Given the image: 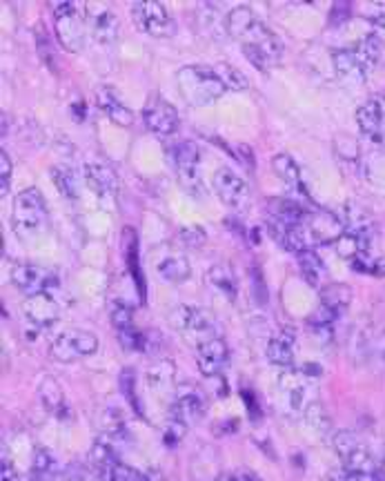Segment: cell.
I'll use <instances>...</instances> for the list:
<instances>
[{"label":"cell","mask_w":385,"mask_h":481,"mask_svg":"<svg viewBox=\"0 0 385 481\" xmlns=\"http://www.w3.org/2000/svg\"><path fill=\"white\" fill-rule=\"evenodd\" d=\"M227 34L241 45L247 61L261 72L281 65L283 43L250 7H234L226 16Z\"/></svg>","instance_id":"cell-1"},{"label":"cell","mask_w":385,"mask_h":481,"mask_svg":"<svg viewBox=\"0 0 385 481\" xmlns=\"http://www.w3.org/2000/svg\"><path fill=\"white\" fill-rule=\"evenodd\" d=\"M176 85L185 103L192 107H203V105L214 103L230 91L218 76V72L208 65H187L178 70Z\"/></svg>","instance_id":"cell-2"},{"label":"cell","mask_w":385,"mask_h":481,"mask_svg":"<svg viewBox=\"0 0 385 481\" xmlns=\"http://www.w3.org/2000/svg\"><path fill=\"white\" fill-rule=\"evenodd\" d=\"M12 228L22 241H31L47 228V205L38 187H27L13 199Z\"/></svg>","instance_id":"cell-3"},{"label":"cell","mask_w":385,"mask_h":481,"mask_svg":"<svg viewBox=\"0 0 385 481\" xmlns=\"http://www.w3.org/2000/svg\"><path fill=\"white\" fill-rule=\"evenodd\" d=\"M169 321L181 332V337L185 341H190L194 348H201L203 343L218 337L217 319L212 317V313L196 308V305H178L169 314Z\"/></svg>","instance_id":"cell-4"},{"label":"cell","mask_w":385,"mask_h":481,"mask_svg":"<svg viewBox=\"0 0 385 481\" xmlns=\"http://www.w3.org/2000/svg\"><path fill=\"white\" fill-rule=\"evenodd\" d=\"M54 27H56L58 43L67 52H81L85 47V13L74 0H54Z\"/></svg>","instance_id":"cell-5"},{"label":"cell","mask_w":385,"mask_h":481,"mask_svg":"<svg viewBox=\"0 0 385 481\" xmlns=\"http://www.w3.org/2000/svg\"><path fill=\"white\" fill-rule=\"evenodd\" d=\"M301 232H304L305 245L314 250L316 245H329L337 243L346 235V223L337 214L325 212V210H308L301 221Z\"/></svg>","instance_id":"cell-6"},{"label":"cell","mask_w":385,"mask_h":481,"mask_svg":"<svg viewBox=\"0 0 385 481\" xmlns=\"http://www.w3.org/2000/svg\"><path fill=\"white\" fill-rule=\"evenodd\" d=\"M174 169L178 174L181 185L190 192L192 196L201 199L203 196V183H201L199 163H201V148L194 141H181V143L172 145L169 150Z\"/></svg>","instance_id":"cell-7"},{"label":"cell","mask_w":385,"mask_h":481,"mask_svg":"<svg viewBox=\"0 0 385 481\" xmlns=\"http://www.w3.org/2000/svg\"><path fill=\"white\" fill-rule=\"evenodd\" d=\"M96 350H98V337L90 330L81 328L63 330L49 346V355L61 364H72L82 356H91Z\"/></svg>","instance_id":"cell-8"},{"label":"cell","mask_w":385,"mask_h":481,"mask_svg":"<svg viewBox=\"0 0 385 481\" xmlns=\"http://www.w3.org/2000/svg\"><path fill=\"white\" fill-rule=\"evenodd\" d=\"M132 18L152 39H169L176 34V21L165 9V4L156 0H139L132 4Z\"/></svg>","instance_id":"cell-9"},{"label":"cell","mask_w":385,"mask_h":481,"mask_svg":"<svg viewBox=\"0 0 385 481\" xmlns=\"http://www.w3.org/2000/svg\"><path fill=\"white\" fill-rule=\"evenodd\" d=\"M82 13H85V22L96 43L109 45L116 40L118 18L107 3H85Z\"/></svg>","instance_id":"cell-10"},{"label":"cell","mask_w":385,"mask_h":481,"mask_svg":"<svg viewBox=\"0 0 385 481\" xmlns=\"http://www.w3.org/2000/svg\"><path fill=\"white\" fill-rule=\"evenodd\" d=\"M212 187L218 199L232 210H245L250 205V187L247 183L232 172L230 167H218L212 176Z\"/></svg>","instance_id":"cell-11"},{"label":"cell","mask_w":385,"mask_h":481,"mask_svg":"<svg viewBox=\"0 0 385 481\" xmlns=\"http://www.w3.org/2000/svg\"><path fill=\"white\" fill-rule=\"evenodd\" d=\"M278 391L286 397L287 406L292 412H301L304 415L305 408L310 406L312 397V374L308 370H287L278 377Z\"/></svg>","instance_id":"cell-12"},{"label":"cell","mask_w":385,"mask_h":481,"mask_svg":"<svg viewBox=\"0 0 385 481\" xmlns=\"http://www.w3.org/2000/svg\"><path fill=\"white\" fill-rule=\"evenodd\" d=\"M143 121L145 127H148L150 132H154V134L172 136L176 134L181 118H178V112L174 109V105H169L167 100L160 99L158 94H154L150 96L148 103H145Z\"/></svg>","instance_id":"cell-13"},{"label":"cell","mask_w":385,"mask_h":481,"mask_svg":"<svg viewBox=\"0 0 385 481\" xmlns=\"http://www.w3.org/2000/svg\"><path fill=\"white\" fill-rule=\"evenodd\" d=\"M9 279H12L13 286L27 296H36L43 295V292H49V288L54 286V274L49 270L40 268V265L34 263H13L12 272H9Z\"/></svg>","instance_id":"cell-14"},{"label":"cell","mask_w":385,"mask_h":481,"mask_svg":"<svg viewBox=\"0 0 385 481\" xmlns=\"http://www.w3.org/2000/svg\"><path fill=\"white\" fill-rule=\"evenodd\" d=\"M205 412V395L201 392V388H196L194 383H181L174 392V403H172V419L181 421L183 425L190 428L192 424L203 417Z\"/></svg>","instance_id":"cell-15"},{"label":"cell","mask_w":385,"mask_h":481,"mask_svg":"<svg viewBox=\"0 0 385 481\" xmlns=\"http://www.w3.org/2000/svg\"><path fill=\"white\" fill-rule=\"evenodd\" d=\"M356 123L368 141L374 145H385V105L381 99L372 96L356 109Z\"/></svg>","instance_id":"cell-16"},{"label":"cell","mask_w":385,"mask_h":481,"mask_svg":"<svg viewBox=\"0 0 385 481\" xmlns=\"http://www.w3.org/2000/svg\"><path fill=\"white\" fill-rule=\"evenodd\" d=\"M112 325L118 334V341L125 350H143L145 348V339L143 334L136 330L134 325V313L127 304L123 301H114L112 304Z\"/></svg>","instance_id":"cell-17"},{"label":"cell","mask_w":385,"mask_h":481,"mask_svg":"<svg viewBox=\"0 0 385 481\" xmlns=\"http://www.w3.org/2000/svg\"><path fill=\"white\" fill-rule=\"evenodd\" d=\"M22 314L30 321V325L38 330H47L61 319V308H58V304L49 292H43V295L27 296L25 304H22Z\"/></svg>","instance_id":"cell-18"},{"label":"cell","mask_w":385,"mask_h":481,"mask_svg":"<svg viewBox=\"0 0 385 481\" xmlns=\"http://www.w3.org/2000/svg\"><path fill=\"white\" fill-rule=\"evenodd\" d=\"M196 365H199V373L203 377H218V374L226 370L227 361H230V350H227V343L221 337L212 339V341L203 343L201 348H196Z\"/></svg>","instance_id":"cell-19"},{"label":"cell","mask_w":385,"mask_h":481,"mask_svg":"<svg viewBox=\"0 0 385 481\" xmlns=\"http://www.w3.org/2000/svg\"><path fill=\"white\" fill-rule=\"evenodd\" d=\"M346 232H350L352 236L361 241V245L365 250H370V243L374 239V219L365 205H361L359 201H350L346 205Z\"/></svg>","instance_id":"cell-20"},{"label":"cell","mask_w":385,"mask_h":481,"mask_svg":"<svg viewBox=\"0 0 385 481\" xmlns=\"http://www.w3.org/2000/svg\"><path fill=\"white\" fill-rule=\"evenodd\" d=\"M343 468L350 481H381V464L364 446L343 460Z\"/></svg>","instance_id":"cell-21"},{"label":"cell","mask_w":385,"mask_h":481,"mask_svg":"<svg viewBox=\"0 0 385 481\" xmlns=\"http://www.w3.org/2000/svg\"><path fill=\"white\" fill-rule=\"evenodd\" d=\"M96 103H98V107L103 109L105 116H107L112 123H116L118 127L134 125V112L123 103V99L116 94L114 87L107 85L98 87V90H96Z\"/></svg>","instance_id":"cell-22"},{"label":"cell","mask_w":385,"mask_h":481,"mask_svg":"<svg viewBox=\"0 0 385 481\" xmlns=\"http://www.w3.org/2000/svg\"><path fill=\"white\" fill-rule=\"evenodd\" d=\"M85 183L100 199H114L118 194V174L105 163L85 165Z\"/></svg>","instance_id":"cell-23"},{"label":"cell","mask_w":385,"mask_h":481,"mask_svg":"<svg viewBox=\"0 0 385 481\" xmlns=\"http://www.w3.org/2000/svg\"><path fill=\"white\" fill-rule=\"evenodd\" d=\"M272 169L274 174L281 178L283 185L295 194L296 201L308 199V190H305L304 178H301V169L290 154H277V157L272 159Z\"/></svg>","instance_id":"cell-24"},{"label":"cell","mask_w":385,"mask_h":481,"mask_svg":"<svg viewBox=\"0 0 385 481\" xmlns=\"http://www.w3.org/2000/svg\"><path fill=\"white\" fill-rule=\"evenodd\" d=\"M296 356V339L290 328H283L270 339L268 343V359L270 364L278 365V368H292Z\"/></svg>","instance_id":"cell-25"},{"label":"cell","mask_w":385,"mask_h":481,"mask_svg":"<svg viewBox=\"0 0 385 481\" xmlns=\"http://www.w3.org/2000/svg\"><path fill=\"white\" fill-rule=\"evenodd\" d=\"M118 452L114 451L109 443H105L103 439H98V442L91 446V452H90V464H91V470L96 473V477H98L100 481H109L114 475V468H116L118 464Z\"/></svg>","instance_id":"cell-26"},{"label":"cell","mask_w":385,"mask_h":481,"mask_svg":"<svg viewBox=\"0 0 385 481\" xmlns=\"http://www.w3.org/2000/svg\"><path fill=\"white\" fill-rule=\"evenodd\" d=\"M38 395H40V401H43V406L47 408V412H52L54 417L63 419V417L70 415V408H67V401H65V392H63V388L58 386L56 379L45 377L38 386Z\"/></svg>","instance_id":"cell-27"},{"label":"cell","mask_w":385,"mask_h":481,"mask_svg":"<svg viewBox=\"0 0 385 481\" xmlns=\"http://www.w3.org/2000/svg\"><path fill=\"white\" fill-rule=\"evenodd\" d=\"M352 304V290L343 283H329V286L321 288V305L341 317Z\"/></svg>","instance_id":"cell-28"},{"label":"cell","mask_w":385,"mask_h":481,"mask_svg":"<svg viewBox=\"0 0 385 481\" xmlns=\"http://www.w3.org/2000/svg\"><path fill=\"white\" fill-rule=\"evenodd\" d=\"M58 477H61V468H58V461L54 460L52 452L45 448H36L27 481H58Z\"/></svg>","instance_id":"cell-29"},{"label":"cell","mask_w":385,"mask_h":481,"mask_svg":"<svg viewBox=\"0 0 385 481\" xmlns=\"http://www.w3.org/2000/svg\"><path fill=\"white\" fill-rule=\"evenodd\" d=\"M156 272L167 283H183L190 277V261L183 254H165L156 263Z\"/></svg>","instance_id":"cell-30"},{"label":"cell","mask_w":385,"mask_h":481,"mask_svg":"<svg viewBox=\"0 0 385 481\" xmlns=\"http://www.w3.org/2000/svg\"><path fill=\"white\" fill-rule=\"evenodd\" d=\"M332 63H334V70H337V74L341 76V79L352 81V82H364L365 79H368V74L364 72V67H361L359 61H356L352 47L334 52Z\"/></svg>","instance_id":"cell-31"},{"label":"cell","mask_w":385,"mask_h":481,"mask_svg":"<svg viewBox=\"0 0 385 481\" xmlns=\"http://www.w3.org/2000/svg\"><path fill=\"white\" fill-rule=\"evenodd\" d=\"M296 261H299L301 274H304L305 281L310 283L312 288H321L325 279V265L321 261V256L316 254L314 250H304L296 254Z\"/></svg>","instance_id":"cell-32"},{"label":"cell","mask_w":385,"mask_h":481,"mask_svg":"<svg viewBox=\"0 0 385 481\" xmlns=\"http://www.w3.org/2000/svg\"><path fill=\"white\" fill-rule=\"evenodd\" d=\"M352 52H355L356 61L364 67L365 74H370L372 67L379 63V58H381V40H379L377 36H365V39H361L359 43L352 47Z\"/></svg>","instance_id":"cell-33"},{"label":"cell","mask_w":385,"mask_h":481,"mask_svg":"<svg viewBox=\"0 0 385 481\" xmlns=\"http://www.w3.org/2000/svg\"><path fill=\"white\" fill-rule=\"evenodd\" d=\"M208 281L212 283V288H217L221 295H226L227 299L236 296V277L227 265H212L208 272Z\"/></svg>","instance_id":"cell-34"},{"label":"cell","mask_w":385,"mask_h":481,"mask_svg":"<svg viewBox=\"0 0 385 481\" xmlns=\"http://www.w3.org/2000/svg\"><path fill=\"white\" fill-rule=\"evenodd\" d=\"M364 174L374 185L385 187V145H379V150L365 154Z\"/></svg>","instance_id":"cell-35"},{"label":"cell","mask_w":385,"mask_h":481,"mask_svg":"<svg viewBox=\"0 0 385 481\" xmlns=\"http://www.w3.org/2000/svg\"><path fill=\"white\" fill-rule=\"evenodd\" d=\"M304 417L305 424H308L316 434H328L329 428H332V419H329V415L325 412L323 403L321 401H312L310 406L305 408Z\"/></svg>","instance_id":"cell-36"},{"label":"cell","mask_w":385,"mask_h":481,"mask_svg":"<svg viewBox=\"0 0 385 481\" xmlns=\"http://www.w3.org/2000/svg\"><path fill=\"white\" fill-rule=\"evenodd\" d=\"M174 379V364L172 361H154L148 368V386L154 391H165Z\"/></svg>","instance_id":"cell-37"},{"label":"cell","mask_w":385,"mask_h":481,"mask_svg":"<svg viewBox=\"0 0 385 481\" xmlns=\"http://www.w3.org/2000/svg\"><path fill=\"white\" fill-rule=\"evenodd\" d=\"M52 178H54V185L58 187V192H61L63 196H67V199H72V201L76 199L78 196V176L74 174V169L54 167Z\"/></svg>","instance_id":"cell-38"},{"label":"cell","mask_w":385,"mask_h":481,"mask_svg":"<svg viewBox=\"0 0 385 481\" xmlns=\"http://www.w3.org/2000/svg\"><path fill=\"white\" fill-rule=\"evenodd\" d=\"M352 268L361 274H377V277H385V263L370 250L361 252V254L352 261Z\"/></svg>","instance_id":"cell-39"},{"label":"cell","mask_w":385,"mask_h":481,"mask_svg":"<svg viewBox=\"0 0 385 481\" xmlns=\"http://www.w3.org/2000/svg\"><path fill=\"white\" fill-rule=\"evenodd\" d=\"M214 70L218 72V76H221L223 82L227 85V90L230 91H243L250 87V82H247L245 76L241 74V72L236 70V67H232L230 63H221V65H214Z\"/></svg>","instance_id":"cell-40"},{"label":"cell","mask_w":385,"mask_h":481,"mask_svg":"<svg viewBox=\"0 0 385 481\" xmlns=\"http://www.w3.org/2000/svg\"><path fill=\"white\" fill-rule=\"evenodd\" d=\"M332 446L334 451H337V455L341 457V460H346L350 452H355L356 448L361 446V442L355 433H350V430H337V433L332 434Z\"/></svg>","instance_id":"cell-41"},{"label":"cell","mask_w":385,"mask_h":481,"mask_svg":"<svg viewBox=\"0 0 385 481\" xmlns=\"http://www.w3.org/2000/svg\"><path fill=\"white\" fill-rule=\"evenodd\" d=\"M109 481H150V477L145 473H141V470H136V468H132V466L118 461L116 468H114L112 479Z\"/></svg>","instance_id":"cell-42"},{"label":"cell","mask_w":385,"mask_h":481,"mask_svg":"<svg viewBox=\"0 0 385 481\" xmlns=\"http://www.w3.org/2000/svg\"><path fill=\"white\" fill-rule=\"evenodd\" d=\"M121 391L125 395V399L132 403V406H139V399H136V383H134V373L130 368H125L121 373Z\"/></svg>","instance_id":"cell-43"},{"label":"cell","mask_w":385,"mask_h":481,"mask_svg":"<svg viewBox=\"0 0 385 481\" xmlns=\"http://www.w3.org/2000/svg\"><path fill=\"white\" fill-rule=\"evenodd\" d=\"M9 183H12V159L3 150L0 152V194L3 196H7Z\"/></svg>","instance_id":"cell-44"},{"label":"cell","mask_w":385,"mask_h":481,"mask_svg":"<svg viewBox=\"0 0 385 481\" xmlns=\"http://www.w3.org/2000/svg\"><path fill=\"white\" fill-rule=\"evenodd\" d=\"M361 13H364L365 18H370L372 22L383 25L385 22V0H372V3H365L364 7H361Z\"/></svg>","instance_id":"cell-45"},{"label":"cell","mask_w":385,"mask_h":481,"mask_svg":"<svg viewBox=\"0 0 385 481\" xmlns=\"http://www.w3.org/2000/svg\"><path fill=\"white\" fill-rule=\"evenodd\" d=\"M0 481H25L18 475V470L13 468L12 461L3 460V468H0Z\"/></svg>","instance_id":"cell-46"},{"label":"cell","mask_w":385,"mask_h":481,"mask_svg":"<svg viewBox=\"0 0 385 481\" xmlns=\"http://www.w3.org/2000/svg\"><path fill=\"white\" fill-rule=\"evenodd\" d=\"M217 481H259V477L252 475L250 470H234V473L221 475Z\"/></svg>","instance_id":"cell-47"},{"label":"cell","mask_w":385,"mask_h":481,"mask_svg":"<svg viewBox=\"0 0 385 481\" xmlns=\"http://www.w3.org/2000/svg\"><path fill=\"white\" fill-rule=\"evenodd\" d=\"M323 481H350L347 479V473H346V468H332L329 470V473H325V477Z\"/></svg>","instance_id":"cell-48"},{"label":"cell","mask_w":385,"mask_h":481,"mask_svg":"<svg viewBox=\"0 0 385 481\" xmlns=\"http://www.w3.org/2000/svg\"><path fill=\"white\" fill-rule=\"evenodd\" d=\"M381 481H385V460L381 461Z\"/></svg>","instance_id":"cell-49"}]
</instances>
